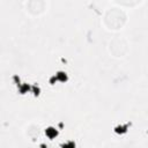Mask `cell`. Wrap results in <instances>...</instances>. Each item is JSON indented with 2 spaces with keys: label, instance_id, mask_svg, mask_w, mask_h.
I'll return each instance as SVG.
<instances>
[{
  "label": "cell",
  "instance_id": "1",
  "mask_svg": "<svg viewBox=\"0 0 148 148\" xmlns=\"http://www.w3.org/2000/svg\"><path fill=\"white\" fill-rule=\"evenodd\" d=\"M46 134H48L49 138H53V136L57 135V131L54 128H52V127H50V128L46 130Z\"/></svg>",
  "mask_w": 148,
  "mask_h": 148
},
{
  "label": "cell",
  "instance_id": "2",
  "mask_svg": "<svg viewBox=\"0 0 148 148\" xmlns=\"http://www.w3.org/2000/svg\"><path fill=\"white\" fill-rule=\"evenodd\" d=\"M62 148H74V145L72 142H69V143H67L66 146H64Z\"/></svg>",
  "mask_w": 148,
  "mask_h": 148
},
{
  "label": "cell",
  "instance_id": "3",
  "mask_svg": "<svg viewBox=\"0 0 148 148\" xmlns=\"http://www.w3.org/2000/svg\"><path fill=\"white\" fill-rule=\"evenodd\" d=\"M58 76H60V79H61L62 81L66 80V75H64V73H59V74H58Z\"/></svg>",
  "mask_w": 148,
  "mask_h": 148
}]
</instances>
